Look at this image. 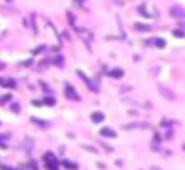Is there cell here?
Returning a JSON list of instances; mask_svg holds the SVG:
<instances>
[{"label":"cell","mask_w":185,"mask_h":170,"mask_svg":"<svg viewBox=\"0 0 185 170\" xmlns=\"http://www.w3.org/2000/svg\"><path fill=\"white\" fill-rule=\"evenodd\" d=\"M171 16H174V18H185V9L180 7V6H172L171 7Z\"/></svg>","instance_id":"obj_1"},{"label":"cell","mask_w":185,"mask_h":170,"mask_svg":"<svg viewBox=\"0 0 185 170\" xmlns=\"http://www.w3.org/2000/svg\"><path fill=\"white\" fill-rule=\"evenodd\" d=\"M65 96H67V98H71L73 101H80V96L76 94V91L71 87V85H67V87H65Z\"/></svg>","instance_id":"obj_2"},{"label":"cell","mask_w":185,"mask_h":170,"mask_svg":"<svg viewBox=\"0 0 185 170\" xmlns=\"http://www.w3.org/2000/svg\"><path fill=\"white\" fill-rule=\"evenodd\" d=\"M44 161H46L47 168H49V166H56V157H54L51 152H47L46 156H44Z\"/></svg>","instance_id":"obj_3"},{"label":"cell","mask_w":185,"mask_h":170,"mask_svg":"<svg viewBox=\"0 0 185 170\" xmlns=\"http://www.w3.org/2000/svg\"><path fill=\"white\" fill-rule=\"evenodd\" d=\"M160 92H161V94H163V96H165L167 100H174V92L167 91L165 87H163V85H160Z\"/></svg>","instance_id":"obj_4"},{"label":"cell","mask_w":185,"mask_h":170,"mask_svg":"<svg viewBox=\"0 0 185 170\" xmlns=\"http://www.w3.org/2000/svg\"><path fill=\"white\" fill-rule=\"evenodd\" d=\"M100 134H102L104 137H114V136H116V132H114L113 129H107V127L100 130Z\"/></svg>","instance_id":"obj_5"},{"label":"cell","mask_w":185,"mask_h":170,"mask_svg":"<svg viewBox=\"0 0 185 170\" xmlns=\"http://www.w3.org/2000/svg\"><path fill=\"white\" fill-rule=\"evenodd\" d=\"M91 120H93L94 123H102V121H104V114H102V112H94V114L91 116Z\"/></svg>","instance_id":"obj_6"},{"label":"cell","mask_w":185,"mask_h":170,"mask_svg":"<svg viewBox=\"0 0 185 170\" xmlns=\"http://www.w3.org/2000/svg\"><path fill=\"white\" fill-rule=\"evenodd\" d=\"M149 42H152L158 47H165V40H161V38H154V40H149Z\"/></svg>","instance_id":"obj_7"},{"label":"cell","mask_w":185,"mask_h":170,"mask_svg":"<svg viewBox=\"0 0 185 170\" xmlns=\"http://www.w3.org/2000/svg\"><path fill=\"white\" fill-rule=\"evenodd\" d=\"M111 76L113 78H122L124 76V71L122 69H114V71H111Z\"/></svg>","instance_id":"obj_8"},{"label":"cell","mask_w":185,"mask_h":170,"mask_svg":"<svg viewBox=\"0 0 185 170\" xmlns=\"http://www.w3.org/2000/svg\"><path fill=\"white\" fill-rule=\"evenodd\" d=\"M64 166H65V168H76V165L71 163V161H64Z\"/></svg>","instance_id":"obj_9"},{"label":"cell","mask_w":185,"mask_h":170,"mask_svg":"<svg viewBox=\"0 0 185 170\" xmlns=\"http://www.w3.org/2000/svg\"><path fill=\"white\" fill-rule=\"evenodd\" d=\"M46 103H47V105H54V100H53V98H46Z\"/></svg>","instance_id":"obj_10"},{"label":"cell","mask_w":185,"mask_h":170,"mask_svg":"<svg viewBox=\"0 0 185 170\" xmlns=\"http://www.w3.org/2000/svg\"><path fill=\"white\" fill-rule=\"evenodd\" d=\"M0 87H6V81H4L2 78H0Z\"/></svg>","instance_id":"obj_11"},{"label":"cell","mask_w":185,"mask_h":170,"mask_svg":"<svg viewBox=\"0 0 185 170\" xmlns=\"http://www.w3.org/2000/svg\"><path fill=\"white\" fill-rule=\"evenodd\" d=\"M49 170H58V166H49Z\"/></svg>","instance_id":"obj_12"},{"label":"cell","mask_w":185,"mask_h":170,"mask_svg":"<svg viewBox=\"0 0 185 170\" xmlns=\"http://www.w3.org/2000/svg\"><path fill=\"white\" fill-rule=\"evenodd\" d=\"M2 170H11V168H9V166H4V165H2Z\"/></svg>","instance_id":"obj_13"}]
</instances>
